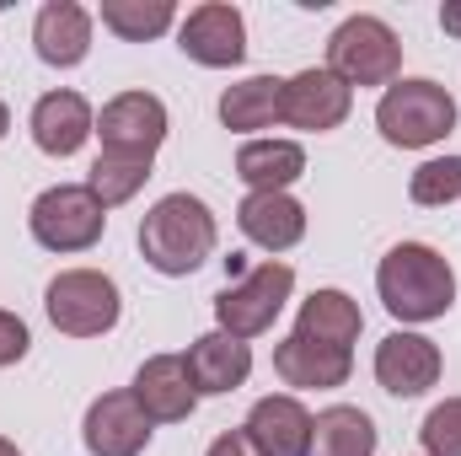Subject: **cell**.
Returning <instances> with one entry per match:
<instances>
[{"label": "cell", "instance_id": "24", "mask_svg": "<svg viewBox=\"0 0 461 456\" xmlns=\"http://www.w3.org/2000/svg\"><path fill=\"white\" fill-rule=\"evenodd\" d=\"M150 161H156V156H123V150H103V156L92 161V172H86L92 199H97L103 210L129 205V199L150 183Z\"/></svg>", "mask_w": 461, "mask_h": 456}, {"label": "cell", "instance_id": "19", "mask_svg": "<svg viewBox=\"0 0 461 456\" xmlns=\"http://www.w3.org/2000/svg\"><path fill=\"white\" fill-rule=\"evenodd\" d=\"M236 226L263 252H290L306 236V205L295 194H247L236 205Z\"/></svg>", "mask_w": 461, "mask_h": 456}, {"label": "cell", "instance_id": "30", "mask_svg": "<svg viewBox=\"0 0 461 456\" xmlns=\"http://www.w3.org/2000/svg\"><path fill=\"white\" fill-rule=\"evenodd\" d=\"M440 27H446V32H461V5H446V11H440Z\"/></svg>", "mask_w": 461, "mask_h": 456}, {"label": "cell", "instance_id": "5", "mask_svg": "<svg viewBox=\"0 0 461 456\" xmlns=\"http://www.w3.org/2000/svg\"><path fill=\"white\" fill-rule=\"evenodd\" d=\"M290 290H295V269H290L285 258H268V263L236 274L226 290L215 296V323H221V333H230V339H241V343L263 339V333L279 323Z\"/></svg>", "mask_w": 461, "mask_h": 456}, {"label": "cell", "instance_id": "20", "mask_svg": "<svg viewBox=\"0 0 461 456\" xmlns=\"http://www.w3.org/2000/svg\"><path fill=\"white\" fill-rule=\"evenodd\" d=\"M306 172L301 140H247L236 150V178L247 194H290V183Z\"/></svg>", "mask_w": 461, "mask_h": 456}, {"label": "cell", "instance_id": "12", "mask_svg": "<svg viewBox=\"0 0 461 456\" xmlns=\"http://www.w3.org/2000/svg\"><path fill=\"white\" fill-rule=\"evenodd\" d=\"M97 134H103V150L156 156L167 140V103L156 92H118L97 114Z\"/></svg>", "mask_w": 461, "mask_h": 456}, {"label": "cell", "instance_id": "21", "mask_svg": "<svg viewBox=\"0 0 461 456\" xmlns=\"http://www.w3.org/2000/svg\"><path fill=\"white\" fill-rule=\"evenodd\" d=\"M295 333L312 343H328V349H354L365 333V312L359 301L344 290H312L301 301V317H295Z\"/></svg>", "mask_w": 461, "mask_h": 456}, {"label": "cell", "instance_id": "16", "mask_svg": "<svg viewBox=\"0 0 461 456\" xmlns=\"http://www.w3.org/2000/svg\"><path fill=\"white\" fill-rule=\"evenodd\" d=\"M274 370L295 392H333V387H344L348 376H354V354L290 333V339L274 343Z\"/></svg>", "mask_w": 461, "mask_h": 456}, {"label": "cell", "instance_id": "14", "mask_svg": "<svg viewBox=\"0 0 461 456\" xmlns=\"http://www.w3.org/2000/svg\"><path fill=\"white\" fill-rule=\"evenodd\" d=\"M27 129H32V145H38L43 156L70 161V156L97 134V114H92V103H86L81 92L59 87V92H43V97L32 103Z\"/></svg>", "mask_w": 461, "mask_h": 456}, {"label": "cell", "instance_id": "13", "mask_svg": "<svg viewBox=\"0 0 461 456\" xmlns=\"http://www.w3.org/2000/svg\"><path fill=\"white\" fill-rule=\"evenodd\" d=\"M129 392H134V403L145 408L150 424H183L199 408V392H194V376H188V360L183 354H150L134 370V387Z\"/></svg>", "mask_w": 461, "mask_h": 456}, {"label": "cell", "instance_id": "27", "mask_svg": "<svg viewBox=\"0 0 461 456\" xmlns=\"http://www.w3.org/2000/svg\"><path fill=\"white\" fill-rule=\"evenodd\" d=\"M419 441H424V456H461V397H446L424 414Z\"/></svg>", "mask_w": 461, "mask_h": 456}, {"label": "cell", "instance_id": "10", "mask_svg": "<svg viewBox=\"0 0 461 456\" xmlns=\"http://www.w3.org/2000/svg\"><path fill=\"white\" fill-rule=\"evenodd\" d=\"M150 435H156V424L145 419V408L134 403L129 387L92 397V408L81 419V441L92 456H140L150 446Z\"/></svg>", "mask_w": 461, "mask_h": 456}, {"label": "cell", "instance_id": "25", "mask_svg": "<svg viewBox=\"0 0 461 456\" xmlns=\"http://www.w3.org/2000/svg\"><path fill=\"white\" fill-rule=\"evenodd\" d=\"M97 16L123 43H150V38H161L177 22V5L172 0H103Z\"/></svg>", "mask_w": 461, "mask_h": 456}, {"label": "cell", "instance_id": "31", "mask_svg": "<svg viewBox=\"0 0 461 456\" xmlns=\"http://www.w3.org/2000/svg\"><path fill=\"white\" fill-rule=\"evenodd\" d=\"M5 134H11V108L0 103V140H5Z\"/></svg>", "mask_w": 461, "mask_h": 456}, {"label": "cell", "instance_id": "1", "mask_svg": "<svg viewBox=\"0 0 461 456\" xmlns=\"http://www.w3.org/2000/svg\"><path fill=\"white\" fill-rule=\"evenodd\" d=\"M375 296L397 323H435L456 306V269L429 242H397L375 269Z\"/></svg>", "mask_w": 461, "mask_h": 456}, {"label": "cell", "instance_id": "17", "mask_svg": "<svg viewBox=\"0 0 461 456\" xmlns=\"http://www.w3.org/2000/svg\"><path fill=\"white\" fill-rule=\"evenodd\" d=\"M32 49L54 70H76L92 54V11L76 0H49L32 16Z\"/></svg>", "mask_w": 461, "mask_h": 456}, {"label": "cell", "instance_id": "9", "mask_svg": "<svg viewBox=\"0 0 461 456\" xmlns=\"http://www.w3.org/2000/svg\"><path fill=\"white\" fill-rule=\"evenodd\" d=\"M354 108V92L328 70V65H312L301 76L285 81V97H279V123L285 129H301V134H328L339 129Z\"/></svg>", "mask_w": 461, "mask_h": 456}, {"label": "cell", "instance_id": "7", "mask_svg": "<svg viewBox=\"0 0 461 456\" xmlns=\"http://www.w3.org/2000/svg\"><path fill=\"white\" fill-rule=\"evenodd\" d=\"M328 70L344 81L348 92L354 87H392L397 70H402V43L397 32L381 22V16H348L339 22V32L328 38Z\"/></svg>", "mask_w": 461, "mask_h": 456}, {"label": "cell", "instance_id": "32", "mask_svg": "<svg viewBox=\"0 0 461 456\" xmlns=\"http://www.w3.org/2000/svg\"><path fill=\"white\" fill-rule=\"evenodd\" d=\"M0 456H22V451H16V441H5V435H0Z\"/></svg>", "mask_w": 461, "mask_h": 456}, {"label": "cell", "instance_id": "26", "mask_svg": "<svg viewBox=\"0 0 461 456\" xmlns=\"http://www.w3.org/2000/svg\"><path fill=\"white\" fill-rule=\"evenodd\" d=\"M408 199L424 205V210H440V205L461 199V156H435V161H424V167L408 178Z\"/></svg>", "mask_w": 461, "mask_h": 456}, {"label": "cell", "instance_id": "22", "mask_svg": "<svg viewBox=\"0 0 461 456\" xmlns=\"http://www.w3.org/2000/svg\"><path fill=\"white\" fill-rule=\"evenodd\" d=\"M375 419L354 403H333L312 419V456H375Z\"/></svg>", "mask_w": 461, "mask_h": 456}, {"label": "cell", "instance_id": "11", "mask_svg": "<svg viewBox=\"0 0 461 456\" xmlns=\"http://www.w3.org/2000/svg\"><path fill=\"white\" fill-rule=\"evenodd\" d=\"M440 370H446L440 343L424 339V333L397 328V333H386V339L375 343V381L392 397H424L440 381Z\"/></svg>", "mask_w": 461, "mask_h": 456}, {"label": "cell", "instance_id": "3", "mask_svg": "<svg viewBox=\"0 0 461 456\" xmlns=\"http://www.w3.org/2000/svg\"><path fill=\"white\" fill-rule=\"evenodd\" d=\"M375 129L397 150H424L456 129V97L429 76H397L375 103Z\"/></svg>", "mask_w": 461, "mask_h": 456}, {"label": "cell", "instance_id": "6", "mask_svg": "<svg viewBox=\"0 0 461 456\" xmlns=\"http://www.w3.org/2000/svg\"><path fill=\"white\" fill-rule=\"evenodd\" d=\"M27 231L43 252H92L108 231V210L92 199L86 183H54L32 199Z\"/></svg>", "mask_w": 461, "mask_h": 456}, {"label": "cell", "instance_id": "18", "mask_svg": "<svg viewBox=\"0 0 461 456\" xmlns=\"http://www.w3.org/2000/svg\"><path fill=\"white\" fill-rule=\"evenodd\" d=\"M188 376H194V392L199 397H226L236 387H247V376H252V343L230 339V333H199V339L188 343Z\"/></svg>", "mask_w": 461, "mask_h": 456}, {"label": "cell", "instance_id": "28", "mask_svg": "<svg viewBox=\"0 0 461 456\" xmlns=\"http://www.w3.org/2000/svg\"><path fill=\"white\" fill-rule=\"evenodd\" d=\"M27 349H32L27 323H22L16 312H5V306H0V370H5V365H16V360H27Z\"/></svg>", "mask_w": 461, "mask_h": 456}, {"label": "cell", "instance_id": "29", "mask_svg": "<svg viewBox=\"0 0 461 456\" xmlns=\"http://www.w3.org/2000/svg\"><path fill=\"white\" fill-rule=\"evenodd\" d=\"M204 456H258V451H252V441H247L241 430H226V435H215V441H210V451H204Z\"/></svg>", "mask_w": 461, "mask_h": 456}, {"label": "cell", "instance_id": "15", "mask_svg": "<svg viewBox=\"0 0 461 456\" xmlns=\"http://www.w3.org/2000/svg\"><path fill=\"white\" fill-rule=\"evenodd\" d=\"M241 435L252 441L258 456H312V414L295 392H279V397H258Z\"/></svg>", "mask_w": 461, "mask_h": 456}, {"label": "cell", "instance_id": "2", "mask_svg": "<svg viewBox=\"0 0 461 456\" xmlns=\"http://www.w3.org/2000/svg\"><path fill=\"white\" fill-rule=\"evenodd\" d=\"M215 242H221V226L199 194H161L140 221V258L167 279L204 269L215 258Z\"/></svg>", "mask_w": 461, "mask_h": 456}, {"label": "cell", "instance_id": "8", "mask_svg": "<svg viewBox=\"0 0 461 456\" xmlns=\"http://www.w3.org/2000/svg\"><path fill=\"white\" fill-rule=\"evenodd\" d=\"M177 49L194 65H204V70H236L247 59V22H241V11L226 5V0H204V5H194L183 16Z\"/></svg>", "mask_w": 461, "mask_h": 456}, {"label": "cell", "instance_id": "23", "mask_svg": "<svg viewBox=\"0 0 461 456\" xmlns=\"http://www.w3.org/2000/svg\"><path fill=\"white\" fill-rule=\"evenodd\" d=\"M279 97H285V81L279 76H247L221 92V123L236 134H252V129H274L279 123Z\"/></svg>", "mask_w": 461, "mask_h": 456}, {"label": "cell", "instance_id": "4", "mask_svg": "<svg viewBox=\"0 0 461 456\" xmlns=\"http://www.w3.org/2000/svg\"><path fill=\"white\" fill-rule=\"evenodd\" d=\"M43 312L65 339H103L123 317V296L103 269H65L43 290Z\"/></svg>", "mask_w": 461, "mask_h": 456}]
</instances>
